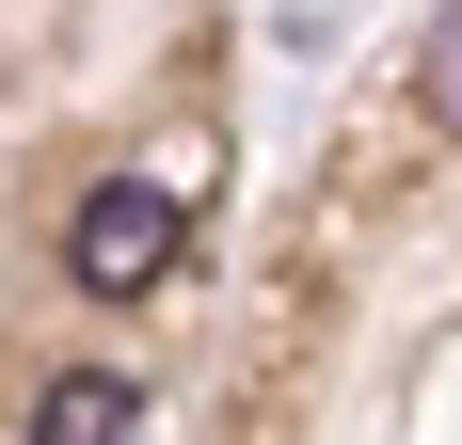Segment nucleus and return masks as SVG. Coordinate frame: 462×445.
<instances>
[{
    "label": "nucleus",
    "instance_id": "obj_3",
    "mask_svg": "<svg viewBox=\"0 0 462 445\" xmlns=\"http://www.w3.org/2000/svg\"><path fill=\"white\" fill-rule=\"evenodd\" d=\"M415 95H430V128H462V16L430 32V80H415Z\"/></svg>",
    "mask_w": 462,
    "mask_h": 445
},
{
    "label": "nucleus",
    "instance_id": "obj_2",
    "mask_svg": "<svg viewBox=\"0 0 462 445\" xmlns=\"http://www.w3.org/2000/svg\"><path fill=\"white\" fill-rule=\"evenodd\" d=\"M32 445H143V382L128 366H64L32 398Z\"/></svg>",
    "mask_w": 462,
    "mask_h": 445
},
{
    "label": "nucleus",
    "instance_id": "obj_1",
    "mask_svg": "<svg viewBox=\"0 0 462 445\" xmlns=\"http://www.w3.org/2000/svg\"><path fill=\"white\" fill-rule=\"evenodd\" d=\"M176 255H191V207H176V191H143V176H96L80 222H64V270H80L96 303H143Z\"/></svg>",
    "mask_w": 462,
    "mask_h": 445
}]
</instances>
